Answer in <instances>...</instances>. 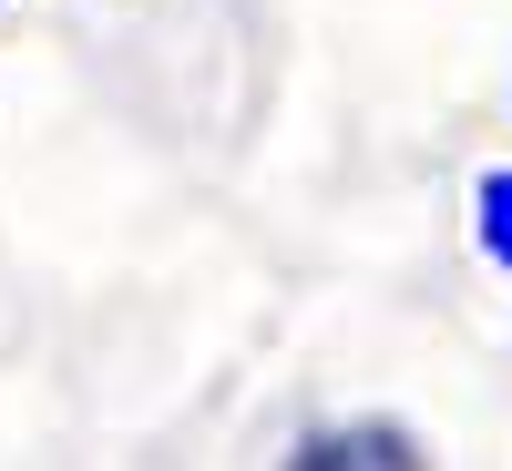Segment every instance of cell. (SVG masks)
I'll return each mask as SVG.
<instances>
[{
	"label": "cell",
	"instance_id": "5b68a950",
	"mask_svg": "<svg viewBox=\"0 0 512 471\" xmlns=\"http://www.w3.org/2000/svg\"><path fill=\"white\" fill-rule=\"evenodd\" d=\"M0 11H11V0H0Z\"/></svg>",
	"mask_w": 512,
	"mask_h": 471
},
{
	"label": "cell",
	"instance_id": "6da1fadb",
	"mask_svg": "<svg viewBox=\"0 0 512 471\" xmlns=\"http://www.w3.org/2000/svg\"><path fill=\"white\" fill-rule=\"evenodd\" d=\"M277 471H441V461L400 410H349V420H308Z\"/></svg>",
	"mask_w": 512,
	"mask_h": 471
},
{
	"label": "cell",
	"instance_id": "277c9868",
	"mask_svg": "<svg viewBox=\"0 0 512 471\" xmlns=\"http://www.w3.org/2000/svg\"><path fill=\"white\" fill-rule=\"evenodd\" d=\"M502 103H512V72H502Z\"/></svg>",
	"mask_w": 512,
	"mask_h": 471
},
{
	"label": "cell",
	"instance_id": "7a4b0ae2",
	"mask_svg": "<svg viewBox=\"0 0 512 471\" xmlns=\"http://www.w3.org/2000/svg\"><path fill=\"white\" fill-rule=\"evenodd\" d=\"M472 246L492 256V277H512V164L472 175Z\"/></svg>",
	"mask_w": 512,
	"mask_h": 471
},
{
	"label": "cell",
	"instance_id": "3957f363",
	"mask_svg": "<svg viewBox=\"0 0 512 471\" xmlns=\"http://www.w3.org/2000/svg\"><path fill=\"white\" fill-rule=\"evenodd\" d=\"M502 318H512V277H502Z\"/></svg>",
	"mask_w": 512,
	"mask_h": 471
}]
</instances>
